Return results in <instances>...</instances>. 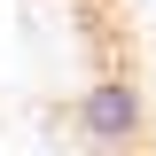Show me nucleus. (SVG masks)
<instances>
[{
    "label": "nucleus",
    "instance_id": "f257e3e1",
    "mask_svg": "<svg viewBox=\"0 0 156 156\" xmlns=\"http://www.w3.org/2000/svg\"><path fill=\"white\" fill-rule=\"evenodd\" d=\"M78 140L94 156H140V140H148V94H140L133 70L86 78V94H78Z\"/></svg>",
    "mask_w": 156,
    "mask_h": 156
}]
</instances>
